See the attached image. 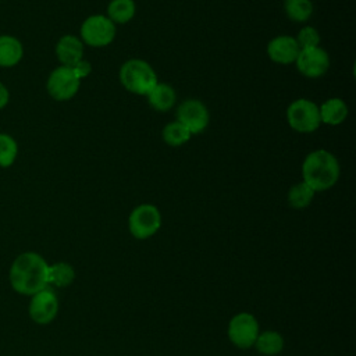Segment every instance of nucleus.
<instances>
[{
	"label": "nucleus",
	"instance_id": "f257e3e1",
	"mask_svg": "<svg viewBox=\"0 0 356 356\" xmlns=\"http://www.w3.org/2000/svg\"><path fill=\"white\" fill-rule=\"evenodd\" d=\"M47 271L49 264L40 254L35 252L21 253L10 268L11 286L18 293L32 296L49 286Z\"/></svg>",
	"mask_w": 356,
	"mask_h": 356
},
{
	"label": "nucleus",
	"instance_id": "f03ea898",
	"mask_svg": "<svg viewBox=\"0 0 356 356\" xmlns=\"http://www.w3.org/2000/svg\"><path fill=\"white\" fill-rule=\"evenodd\" d=\"M339 161L327 149H316L302 163V181L316 193L331 189L339 179Z\"/></svg>",
	"mask_w": 356,
	"mask_h": 356
},
{
	"label": "nucleus",
	"instance_id": "7ed1b4c3",
	"mask_svg": "<svg viewBox=\"0 0 356 356\" xmlns=\"http://www.w3.org/2000/svg\"><path fill=\"white\" fill-rule=\"evenodd\" d=\"M120 83L131 93L146 96L159 82L154 68L142 58L127 60L118 71Z\"/></svg>",
	"mask_w": 356,
	"mask_h": 356
},
{
	"label": "nucleus",
	"instance_id": "20e7f679",
	"mask_svg": "<svg viewBox=\"0 0 356 356\" xmlns=\"http://www.w3.org/2000/svg\"><path fill=\"white\" fill-rule=\"evenodd\" d=\"M285 117L288 125L299 134H312L321 125L318 104L305 97L291 102L286 107Z\"/></svg>",
	"mask_w": 356,
	"mask_h": 356
},
{
	"label": "nucleus",
	"instance_id": "39448f33",
	"mask_svg": "<svg viewBox=\"0 0 356 356\" xmlns=\"http://www.w3.org/2000/svg\"><path fill=\"white\" fill-rule=\"evenodd\" d=\"M115 24L103 14H93L83 19L79 29V39L90 47L108 46L115 38Z\"/></svg>",
	"mask_w": 356,
	"mask_h": 356
},
{
	"label": "nucleus",
	"instance_id": "423d86ee",
	"mask_svg": "<svg viewBox=\"0 0 356 356\" xmlns=\"http://www.w3.org/2000/svg\"><path fill=\"white\" fill-rule=\"evenodd\" d=\"M161 227V213L152 203L136 206L128 217L129 234L136 239L152 238Z\"/></svg>",
	"mask_w": 356,
	"mask_h": 356
},
{
	"label": "nucleus",
	"instance_id": "0eeeda50",
	"mask_svg": "<svg viewBox=\"0 0 356 356\" xmlns=\"http://www.w3.org/2000/svg\"><path fill=\"white\" fill-rule=\"evenodd\" d=\"M260 332L256 317L248 312L235 314L228 323V338L232 345L241 349H249L254 345V341Z\"/></svg>",
	"mask_w": 356,
	"mask_h": 356
},
{
	"label": "nucleus",
	"instance_id": "6e6552de",
	"mask_svg": "<svg viewBox=\"0 0 356 356\" xmlns=\"http://www.w3.org/2000/svg\"><path fill=\"white\" fill-rule=\"evenodd\" d=\"M81 86V81L76 78L71 67L58 65L54 68L46 82V89L50 97L57 102H65L72 99Z\"/></svg>",
	"mask_w": 356,
	"mask_h": 356
},
{
	"label": "nucleus",
	"instance_id": "1a4fd4ad",
	"mask_svg": "<svg viewBox=\"0 0 356 356\" xmlns=\"http://www.w3.org/2000/svg\"><path fill=\"white\" fill-rule=\"evenodd\" d=\"M177 121H179L191 135L202 134L210 122L207 106L199 99H186L178 104Z\"/></svg>",
	"mask_w": 356,
	"mask_h": 356
},
{
	"label": "nucleus",
	"instance_id": "9d476101",
	"mask_svg": "<svg viewBox=\"0 0 356 356\" xmlns=\"http://www.w3.org/2000/svg\"><path fill=\"white\" fill-rule=\"evenodd\" d=\"M293 64L303 76L320 78L330 68V56L321 46L300 49Z\"/></svg>",
	"mask_w": 356,
	"mask_h": 356
},
{
	"label": "nucleus",
	"instance_id": "9b49d317",
	"mask_svg": "<svg viewBox=\"0 0 356 356\" xmlns=\"http://www.w3.org/2000/svg\"><path fill=\"white\" fill-rule=\"evenodd\" d=\"M58 313V299L56 293L47 288L32 295L29 303V316L38 324L51 323Z\"/></svg>",
	"mask_w": 356,
	"mask_h": 356
},
{
	"label": "nucleus",
	"instance_id": "f8f14e48",
	"mask_svg": "<svg viewBox=\"0 0 356 356\" xmlns=\"http://www.w3.org/2000/svg\"><path fill=\"white\" fill-rule=\"evenodd\" d=\"M300 49L295 40V36L278 35L267 43L268 58L280 65L293 64Z\"/></svg>",
	"mask_w": 356,
	"mask_h": 356
},
{
	"label": "nucleus",
	"instance_id": "ddd939ff",
	"mask_svg": "<svg viewBox=\"0 0 356 356\" xmlns=\"http://www.w3.org/2000/svg\"><path fill=\"white\" fill-rule=\"evenodd\" d=\"M85 44L75 35H64L56 43V57L60 65L72 67L83 58Z\"/></svg>",
	"mask_w": 356,
	"mask_h": 356
},
{
	"label": "nucleus",
	"instance_id": "4468645a",
	"mask_svg": "<svg viewBox=\"0 0 356 356\" xmlns=\"http://www.w3.org/2000/svg\"><path fill=\"white\" fill-rule=\"evenodd\" d=\"M349 108L343 99L341 97H330L318 104V114L321 124L325 125H339L348 117Z\"/></svg>",
	"mask_w": 356,
	"mask_h": 356
},
{
	"label": "nucleus",
	"instance_id": "2eb2a0df",
	"mask_svg": "<svg viewBox=\"0 0 356 356\" xmlns=\"http://www.w3.org/2000/svg\"><path fill=\"white\" fill-rule=\"evenodd\" d=\"M147 103L150 107L156 111L164 113L171 110L175 106L177 102V93L175 89L165 83V82H157L146 95Z\"/></svg>",
	"mask_w": 356,
	"mask_h": 356
},
{
	"label": "nucleus",
	"instance_id": "dca6fc26",
	"mask_svg": "<svg viewBox=\"0 0 356 356\" xmlns=\"http://www.w3.org/2000/svg\"><path fill=\"white\" fill-rule=\"evenodd\" d=\"M24 56V46L19 39L11 35L0 36V67L17 65Z\"/></svg>",
	"mask_w": 356,
	"mask_h": 356
},
{
	"label": "nucleus",
	"instance_id": "f3484780",
	"mask_svg": "<svg viewBox=\"0 0 356 356\" xmlns=\"http://www.w3.org/2000/svg\"><path fill=\"white\" fill-rule=\"evenodd\" d=\"M253 346L264 356H275L284 349V338L278 331H263L259 332Z\"/></svg>",
	"mask_w": 356,
	"mask_h": 356
},
{
	"label": "nucleus",
	"instance_id": "a211bd4d",
	"mask_svg": "<svg viewBox=\"0 0 356 356\" xmlns=\"http://www.w3.org/2000/svg\"><path fill=\"white\" fill-rule=\"evenodd\" d=\"M136 13V4L134 0H111L107 4L106 17L113 24H127Z\"/></svg>",
	"mask_w": 356,
	"mask_h": 356
},
{
	"label": "nucleus",
	"instance_id": "6ab92c4d",
	"mask_svg": "<svg viewBox=\"0 0 356 356\" xmlns=\"http://www.w3.org/2000/svg\"><path fill=\"white\" fill-rule=\"evenodd\" d=\"M75 280V271L70 263L58 261L49 266L47 271V282L54 286H68Z\"/></svg>",
	"mask_w": 356,
	"mask_h": 356
},
{
	"label": "nucleus",
	"instance_id": "aec40b11",
	"mask_svg": "<svg viewBox=\"0 0 356 356\" xmlns=\"http://www.w3.org/2000/svg\"><path fill=\"white\" fill-rule=\"evenodd\" d=\"M161 138H163L164 143H167L168 146L178 147V146H182L186 142H189L192 135L179 121L175 120V121H171L164 125V128L161 131Z\"/></svg>",
	"mask_w": 356,
	"mask_h": 356
},
{
	"label": "nucleus",
	"instance_id": "412c9836",
	"mask_svg": "<svg viewBox=\"0 0 356 356\" xmlns=\"http://www.w3.org/2000/svg\"><path fill=\"white\" fill-rule=\"evenodd\" d=\"M314 195L316 192L303 181H300L289 188L286 199L291 207L300 210V209H306L313 202Z\"/></svg>",
	"mask_w": 356,
	"mask_h": 356
},
{
	"label": "nucleus",
	"instance_id": "4be33fe9",
	"mask_svg": "<svg viewBox=\"0 0 356 356\" xmlns=\"http://www.w3.org/2000/svg\"><path fill=\"white\" fill-rule=\"evenodd\" d=\"M284 11L293 22H306L313 14L312 0H285Z\"/></svg>",
	"mask_w": 356,
	"mask_h": 356
},
{
	"label": "nucleus",
	"instance_id": "5701e85b",
	"mask_svg": "<svg viewBox=\"0 0 356 356\" xmlns=\"http://www.w3.org/2000/svg\"><path fill=\"white\" fill-rule=\"evenodd\" d=\"M18 154L17 140L8 135L0 132V167L7 168L14 164Z\"/></svg>",
	"mask_w": 356,
	"mask_h": 356
},
{
	"label": "nucleus",
	"instance_id": "b1692460",
	"mask_svg": "<svg viewBox=\"0 0 356 356\" xmlns=\"http://www.w3.org/2000/svg\"><path fill=\"white\" fill-rule=\"evenodd\" d=\"M295 40L299 46V49H310V47H317L320 46V33L314 26L306 25L303 26L298 35L295 36Z\"/></svg>",
	"mask_w": 356,
	"mask_h": 356
},
{
	"label": "nucleus",
	"instance_id": "393cba45",
	"mask_svg": "<svg viewBox=\"0 0 356 356\" xmlns=\"http://www.w3.org/2000/svg\"><path fill=\"white\" fill-rule=\"evenodd\" d=\"M71 70L74 71V74L76 75V78L79 81H82L83 78H86L90 72H92V65L89 61H86L85 58H82L81 61H78L75 65L71 67Z\"/></svg>",
	"mask_w": 356,
	"mask_h": 356
},
{
	"label": "nucleus",
	"instance_id": "a878e982",
	"mask_svg": "<svg viewBox=\"0 0 356 356\" xmlns=\"http://www.w3.org/2000/svg\"><path fill=\"white\" fill-rule=\"evenodd\" d=\"M8 100H10V92L6 88V85L0 82V110H3L8 104Z\"/></svg>",
	"mask_w": 356,
	"mask_h": 356
}]
</instances>
